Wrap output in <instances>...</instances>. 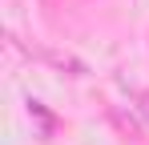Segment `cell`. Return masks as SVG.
Segmentation results:
<instances>
[{"label": "cell", "instance_id": "6da1fadb", "mask_svg": "<svg viewBox=\"0 0 149 145\" xmlns=\"http://www.w3.org/2000/svg\"><path fill=\"white\" fill-rule=\"evenodd\" d=\"M36 56L40 61H49L52 69H61V72H69V77H85V61H77L73 52H61V48H36Z\"/></svg>", "mask_w": 149, "mask_h": 145}, {"label": "cell", "instance_id": "7a4b0ae2", "mask_svg": "<svg viewBox=\"0 0 149 145\" xmlns=\"http://www.w3.org/2000/svg\"><path fill=\"white\" fill-rule=\"evenodd\" d=\"M28 121L36 125V137H40V141H49V137H52V129H56L52 113L40 105V101H28Z\"/></svg>", "mask_w": 149, "mask_h": 145}, {"label": "cell", "instance_id": "3957f363", "mask_svg": "<svg viewBox=\"0 0 149 145\" xmlns=\"http://www.w3.org/2000/svg\"><path fill=\"white\" fill-rule=\"evenodd\" d=\"M137 101H141L137 109H141V113H145V121H149V93H141V97H137Z\"/></svg>", "mask_w": 149, "mask_h": 145}]
</instances>
